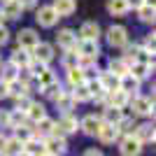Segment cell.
<instances>
[{
    "label": "cell",
    "instance_id": "obj_1",
    "mask_svg": "<svg viewBox=\"0 0 156 156\" xmlns=\"http://www.w3.org/2000/svg\"><path fill=\"white\" fill-rule=\"evenodd\" d=\"M65 149H68L65 137H61V135H49V137H44V151H47L49 156H61Z\"/></svg>",
    "mask_w": 156,
    "mask_h": 156
},
{
    "label": "cell",
    "instance_id": "obj_2",
    "mask_svg": "<svg viewBox=\"0 0 156 156\" xmlns=\"http://www.w3.org/2000/svg\"><path fill=\"white\" fill-rule=\"evenodd\" d=\"M16 40H19V49H26V51H33V49H35V44L40 42L37 33L33 30V28H23V30H19Z\"/></svg>",
    "mask_w": 156,
    "mask_h": 156
},
{
    "label": "cell",
    "instance_id": "obj_3",
    "mask_svg": "<svg viewBox=\"0 0 156 156\" xmlns=\"http://www.w3.org/2000/svg\"><path fill=\"white\" fill-rule=\"evenodd\" d=\"M119 151H121V156H140L142 154V144L135 140V135H124Z\"/></svg>",
    "mask_w": 156,
    "mask_h": 156
},
{
    "label": "cell",
    "instance_id": "obj_4",
    "mask_svg": "<svg viewBox=\"0 0 156 156\" xmlns=\"http://www.w3.org/2000/svg\"><path fill=\"white\" fill-rule=\"evenodd\" d=\"M107 42L112 47H124L128 42V33L124 26H110L107 28Z\"/></svg>",
    "mask_w": 156,
    "mask_h": 156
},
{
    "label": "cell",
    "instance_id": "obj_5",
    "mask_svg": "<svg viewBox=\"0 0 156 156\" xmlns=\"http://www.w3.org/2000/svg\"><path fill=\"white\" fill-rule=\"evenodd\" d=\"M56 42H58V47H63L65 51L77 49V35H75V30H70V28H63V30H58V35H56Z\"/></svg>",
    "mask_w": 156,
    "mask_h": 156
},
{
    "label": "cell",
    "instance_id": "obj_6",
    "mask_svg": "<svg viewBox=\"0 0 156 156\" xmlns=\"http://www.w3.org/2000/svg\"><path fill=\"white\" fill-rule=\"evenodd\" d=\"M33 56H35V61L42 65H47L49 61L54 58V47L49 44V42H37L35 44V49H33Z\"/></svg>",
    "mask_w": 156,
    "mask_h": 156
},
{
    "label": "cell",
    "instance_id": "obj_7",
    "mask_svg": "<svg viewBox=\"0 0 156 156\" xmlns=\"http://www.w3.org/2000/svg\"><path fill=\"white\" fill-rule=\"evenodd\" d=\"M77 54H79V58H89V61H96L98 58V42H93V40H82L79 42V49H77Z\"/></svg>",
    "mask_w": 156,
    "mask_h": 156
},
{
    "label": "cell",
    "instance_id": "obj_8",
    "mask_svg": "<svg viewBox=\"0 0 156 156\" xmlns=\"http://www.w3.org/2000/svg\"><path fill=\"white\" fill-rule=\"evenodd\" d=\"M100 126H103V121H100V117H96V114H86V117L79 121V128L84 130L86 135H98Z\"/></svg>",
    "mask_w": 156,
    "mask_h": 156
},
{
    "label": "cell",
    "instance_id": "obj_9",
    "mask_svg": "<svg viewBox=\"0 0 156 156\" xmlns=\"http://www.w3.org/2000/svg\"><path fill=\"white\" fill-rule=\"evenodd\" d=\"M37 23L40 26H44V28H51L56 21H58V14L54 12V7H40L37 9Z\"/></svg>",
    "mask_w": 156,
    "mask_h": 156
},
{
    "label": "cell",
    "instance_id": "obj_10",
    "mask_svg": "<svg viewBox=\"0 0 156 156\" xmlns=\"http://www.w3.org/2000/svg\"><path fill=\"white\" fill-rule=\"evenodd\" d=\"M98 140L105 144H114L119 140V128L112 124H103L100 126V130H98Z\"/></svg>",
    "mask_w": 156,
    "mask_h": 156
},
{
    "label": "cell",
    "instance_id": "obj_11",
    "mask_svg": "<svg viewBox=\"0 0 156 156\" xmlns=\"http://www.w3.org/2000/svg\"><path fill=\"white\" fill-rule=\"evenodd\" d=\"M54 126H56V121H54V119H49V117L40 119L37 124H35V130H33V135H35V137L40 135V140H44V137H49V135L54 133Z\"/></svg>",
    "mask_w": 156,
    "mask_h": 156
},
{
    "label": "cell",
    "instance_id": "obj_12",
    "mask_svg": "<svg viewBox=\"0 0 156 156\" xmlns=\"http://www.w3.org/2000/svg\"><path fill=\"white\" fill-rule=\"evenodd\" d=\"M54 12L58 14V19L61 16H70L75 9H77V2L75 0H54Z\"/></svg>",
    "mask_w": 156,
    "mask_h": 156
},
{
    "label": "cell",
    "instance_id": "obj_13",
    "mask_svg": "<svg viewBox=\"0 0 156 156\" xmlns=\"http://www.w3.org/2000/svg\"><path fill=\"white\" fill-rule=\"evenodd\" d=\"M133 112L135 114H154V96L151 98H135L133 100Z\"/></svg>",
    "mask_w": 156,
    "mask_h": 156
},
{
    "label": "cell",
    "instance_id": "obj_14",
    "mask_svg": "<svg viewBox=\"0 0 156 156\" xmlns=\"http://www.w3.org/2000/svg\"><path fill=\"white\" fill-rule=\"evenodd\" d=\"M121 119H124V110H119V107H110V105H107V107L103 110V117H100V121H103V124L117 126Z\"/></svg>",
    "mask_w": 156,
    "mask_h": 156
},
{
    "label": "cell",
    "instance_id": "obj_15",
    "mask_svg": "<svg viewBox=\"0 0 156 156\" xmlns=\"http://www.w3.org/2000/svg\"><path fill=\"white\" fill-rule=\"evenodd\" d=\"M135 140H137L140 144H144V142H154V126H151V124L135 126Z\"/></svg>",
    "mask_w": 156,
    "mask_h": 156
},
{
    "label": "cell",
    "instance_id": "obj_16",
    "mask_svg": "<svg viewBox=\"0 0 156 156\" xmlns=\"http://www.w3.org/2000/svg\"><path fill=\"white\" fill-rule=\"evenodd\" d=\"M79 35H82V40H93V42H98L100 28H98L96 21H86V23H82V28H79Z\"/></svg>",
    "mask_w": 156,
    "mask_h": 156
},
{
    "label": "cell",
    "instance_id": "obj_17",
    "mask_svg": "<svg viewBox=\"0 0 156 156\" xmlns=\"http://www.w3.org/2000/svg\"><path fill=\"white\" fill-rule=\"evenodd\" d=\"M44 117H47V110L42 103H30V107L26 110V119L30 124H37L40 119H44Z\"/></svg>",
    "mask_w": 156,
    "mask_h": 156
},
{
    "label": "cell",
    "instance_id": "obj_18",
    "mask_svg": "<svg viewBox=\"0 0 156 156\" xmlns=\"http://www.w3.org/2000/svg\"><path fill=\"white\" fill-rule=\"evenodd\" d=\"M98 82H100V86H103V89H105L107 93H112V91H119V77H114L112 72H100Z\"/></svg>",
    "mask_w": 156,
    "mask_h": 156
},
{
    "label": "cell",
    "instance_id": "obj_19",
    "mask_svg": "<svg viewBox=\"0 0 156 156\" xmlns=\"http://www.w3.org/2000/svg\"><path fill=\"white\" fill-rule=\"evenodd\" d=\"M23 151H28L30 156L47 154V151H44V140H40V137H30L28 142H23Z\"/></svg>",
    "mask_w": 156,
    "mask_h": 156
},
{
    "label": "cell",
    "instance_id": "obj_20",
    "mask_svg": "<svg viewBox=\"0 0 156 156\" xmlns=\"http://www.w3.org/2000/svg\"><path fill=\"white\" fill-rule=\"evenodd\" d=\"M0 12H2L5 19H19L23 9H21L19 0H9V2H2V9H0Z\"/></svg>",
    "mask_w": 156,
    "mask_h": 156
},
{
    "label": "cell",
    "instance_id": "obj_21",
    "mask_svg": "<svg viewBox=\"0 0 156 156\" xmlns=\"http://www.w3.org/2000/svg\"><path fill=\"white\" fill-rule=\"evenodd\" d=\"M23 151V142H19L16 137H7L5 140V147H2V151L0 154H5V156H16V154H21Z\"/></svg>",
    "mask_w": 156,
    "mask_h": 156
},
{
    "label": "cell",
    "instance_id": "obj_22",
    "mask_svg": "<svg viewBox=\"0 0 156 156\" xmlns=\"http://www.w3.org/2000/svg\"><path fill=\"white\" fill-rule=\"evenodd\" d=\"M30 61H33V56L26 51V49H14L12 61H9V63L16 65V68H28V65H30Z\"/></svg>",
    "mask_w": 156,
    "mask_h": 156
},
{
    "label": "cell",
    "instance_id": "obj_23",
    "mask_svg": "<svg viewBox=\"0 0 156 156\" xmlns=\"http://www.w3.org/2000/svg\"><path fill=\"white\" fill-rule=\"evenodd\" d=\"M137 89H140V82H137L135 77H130V75H126V77L119 79V91H124L126 96H130V93H135Z\"/></svg>",
    "mask_w": 156,
    "mask_h": 156
},
{
    "label": "cell",
    "instance_id": "obj_24",
    "mask_svg": "<svg viewBox=\"0 0 156 156\" xmlns=\"http://www.w3.org/2000/svg\"><path fill=\"white\" fill-rule=\"evenodd\" d=\"M56 107H58V110L63 112V114H70V112H72V107H75V100H72V96L63 91L58 98H56Z\"/></svg>",
    "mask_w": 156,
    "mask_h": 156
},
{
    "label": "cell",
    "instance_id": "obj_25",
    "mask_svg": "<svg viewBox=\"0 0 156 156\" xmlns=\"http://www.w3.org/2000/svg\"><path fill=\"white\" fill-rule=\"evenodd\" d=\"M107 12L114 16H124L128 12V2L126 0H107Z\"/></svg>",
    "mask_w": 156,
    "mask_h": 156
},
{
    "label": "cell",
    "instance_id": "obj_26",
    "mask_svg": "<svg viewBox=\"0 0 156 156\" xmlns=\"http://www.w3.org/2000/svg\"><path fill=\"white\" fill-rule=\"evenodd\" d=\"M110 72L114 75V77H119V79L126 77V75H128V63H126L124 58H117V61L112 58V63H110Z\"/></svg>",
    "mask_w": 156,
    "mask_h": 156
},
{
    "label": "cell",
    "instance_id": "obj_27",
    "mask_svg": "<svg viewBox=\"0 0 156 156\" xmlns=\"http://www.w3.org/2000/svg\"><path fill=\"white\" fill-rule=\"evenodd\" d=\"M72 100L75 103H86L89 98H91V93H89V89H86V82L84 84H77V86H72Z\"/></svg>",
    "mask_w": 156,
    "mask_h": 156
},
{
    "label": "cell",
    "instance_id": "obj_28",
    "mask_svg": "<svg viewBox=\"0 0 156 156\" xmlns=\"http://www.w3.org/2000/svg\"><path fill=\"white\" fill-rule=\"evenodd\" d=\"M86 89H89L91 98H96V100H105V96H107V91H105L103 86H100V82H98V79H91V82H86Z\"/></svg>",
    "mask_w": 156,
    "mask_h": 156
},
{
    "label": "cell",
    "instance_id": "obj_29",
    "mask_svg": "<svg viewBox=\"0 0 156 156\" xmlns=\"http://www.w3.org/2000/svg\"><path fill=\"white\" fill-rule=\"evenodd\" d=\"M26 93H28V86L21 84L19 79H14V82H9V84H7V96L21 98V96H26Z\"/></svg>",
    "mask_w": 156,
    "mask_h": 156
},
{
    "label": "cell",
    "instance_id": "obj_30",
    "mask_svg": "<svg viewBox=\"0 0 156 156\" xmlns=\"http://www.w3.org/2000/svg\"><path fill=\"white\" fill-rule=\"evenodd\" d=\"M26 121H28V119H26V114H23V112H16V110H14V112H9L7 128H14V130H16V128H21V126L26 124Z\"/></svg>",
    "mask_w": 156,
    "mask_h": 156
},
{
    "label": "cell",
    "instance_id": "obj_31",
    "mask_svg": "<svg viewBox=\"0 0 156 156\" xmlns=\"http://www.w3.org/2000/svg\"><path fill=\"white\" fill-rule=\"evenodd\" d=\"M68 82H70L72 86H77V84H84L86 82V77H84V72H82V68H70L68 70Z\"/></svg>",
    "mask_w": 156,
    "mask_h": 156
},
{
    "label": "cell",
    "instance_id": "obj_32",
    "mask_svg": "<svg viewBox=\"0 0 156 156\" xmlns=\"http://www.w3.org/2000/svg\"><path fill=\"white\" fill-rule=\"evenodd\" d=\"M42 89H44V96L47 98H51V100H56V98L61 96V84H58V79H56V82H51V84H47V86H42Z\"/></svg>",
    "mask_w": 156,
    "mask_h": 156
},
{
    "label": "cell",
    "instance_id": "obj_33",
    "mask_svg": "<svg viewBox=\"0 0 156 156\" xmlns=\"http://www.w3.org/2000/svg\"><path fill=\"white\" fill-rule=\"evenodd\" d=\"M137 63H144V65H151L154 68V51H149V49H140L135 56Z\"/></svg>",
    "mask_w": 156,
    "mask_h": 156
},
{
    "label": "cell",
    "instance_id": "obj_34",
    "mask_svg": "<svg viewBox=\"0 0 156 156\" xmlns=\"http://www.w3.org/2000/svg\"><path fill=\"white\" fill-rule=\"evenodd\" d=\"M63 65L68 68V70L79 65V54H77V49H72V51H68V54L63 56Z\"/></svg>",
    "mask_w": 156,
    "mask_h": 156
},
{
    "label": "cell",
    "instance_id": "obj_35",
    "mask_svg": "<svg viewBox=\"0 0 156 156\" xmlns=\"http://www.w3.org/2000/svg\"><path fill=\"white\" fill-rule=\"evenodd\" d=\"M137 14H140V19H142V21L151 23V21H154V5H147V2H144V5L137 9Z\"/></svg>",
    "mask_w": 156,
    "mask_h": 156
},
{
    "label": "cell",
    "instance_id": "obj_36",
    "mask_svg": "<svg viewBox=\"0 0 156 156\" xmlns=\"http://www.w3.org/2000/svg\"><path fill=\"white\" fill-rule=\"evenodd\" d=\"M16 77H19V68H16V65H12V63H7V65H5V77H2V82H5V84H9V82H14Z\"/></svg>",
    "mask_w": 156,
    "mask_h": 156
},
{
    "label": "cell",
    "instance_id": "obj_37",
    "mask_svg": "<svg viewBox=\"0 0 156 156\" xmlns=\"http://www.w3.org/2000/svg\"><path fill=\"white\" fill-rule=\"evenodd\" d=\"M51 82H56V75H54V70H49V68L37 75V84L40 86H47V84H51Z\"/></svg>",
    "mask_w": 156,
    "mask_h": 156
},
{
    "label": "cell",
    "instance_id": "obj_38",
    "mask_svg": "<svg viewBox=\"0 0 156 156\" xmlns=\"http://www.w3.org/2000/svg\"><path fill=\"white\" fill-rule=\"evenodd\" d=\"M14 137H16L19 142H28V140H30V137H35V135H33V130H30V128L21 126V128H16V130H14Z\"/></svg>",
    "mask_w": 156,
    "mask_h": 156
},
{
    "label": "cell",
    "instance_id": "obj_39",
    "mask_svg": "<svg viewBox=\"0 0 156 156\" xmlns=\"http://www.w3.org/2000/svg\"><path fill=\"white\" fill-rule=\"evenodd\" d=\"M30 103H33V100H28L26 96L16 98V112H23V114H26V110H28V107H30Z\"/></svg>",
    "mask_w": 156,
    "mask_h": 156
},
{
    "label": "cell",
    "instance_id": "obj_40",
    "mask_svg": "<svg viewBox=\"0 0 156 156\" xmlns=\"http://www.w3.org/2000/svg\"><path fill=\"white\" fill-rule=\"evenodd\" d=\"M7 40H9V33H7V28L0 23V44H5Z\"/></svg>",
    "mask_w": 156,
    "mask_h": 156
},
{
    "label": "cell",
    "instance_id": "obj_41",
    "mask_svg": "<svg viewBox=\"0 0 156 156\" xmlns=\"http://www.w3.org/2000/svg\"><path fill=\"white\" fill-rule=\"evenodd\" d=\"M126 2H128V9H130V7H135V9H140V7L144 5V0H126Z\"/></svg>",
    "mask_w": 156,
    "mask_h": 156
},
{
    "label": "cell",
    "instance_id": "obj_42",
    "mask_svg": "<svg viewBox=\"0 0 156 156\" xmlns=\"http://www.w3.org/2000/svg\"><path fill=\"white\" fill-rule=\"evenodd\" d=\"M7 121H9V112L0 110V126H7Z\"/></svg>",
    "mask_w": 156,
    "mask_h": 156
},
{
    "label": "cell",
    "instance_id": "obj_43",
    "mask_svg": "<svg viewBox=\"0 0 156 156\" xmlns=\"http://www.w3.org/2000/svg\"><path fill=\"white\" fill-rule=\"evenodd\" d=\"M144 44H147V49H149V51H154V35H147Z\"/></svg>",
    "mask_w": 156,
    "mask_h": 156
},
{
    "label": "cell",
    "instance_id": "obj_44",
    "mask_svg": "<svg viewBox=\"0 0 156 156\" xmlns=\"http://www.w3.org/2000/svg\"><path fill=\"white\" fill-rule=\"evenodd\" d=\"M19 5H21V9H26V7H33V5H35V0H19Z\"/></svg>",
    "mask_w": 156,
    "mask_h": 156
},
{
    "label": "cell",
    "instance_id": "obj_45",
    "mask_svg": "<svg viewBox=\"0 0 156 156\" xmlns=\"http://www.w3.org/2000/svg\"><path fill=\"white\" fill-rule=\"evenodd\" d=\"M5 96H7V84L2 82V79H0V100H2Z\"/></svg>",
    "mask_w": 156,
    "mask_h": 156
},
{
    "label": "cell",
    "instance_id": "obj_46",
    "mask_svg": "<svg viewBox=\"0 0 156 156\" xmlns=\"http://www.w3.org/2000/svg\"><path fill=\"white\" fill-rule=\"evenodd\" d=\"M84 156H103V151H98V149H86Z\"/></svg>",
    "mask_w": 156,
    "mask_h": 156
},
{
    "label": "cell",
    "instance_id": "obj_47",
    "mask_svg": "<svg viewBox=\"0 0 156 156\" xmlns=\"http://www.w3.org/2000/svg\"><path fill=\"white\" fill-rule=\"evenodd\" d=\"M5 140H7L5 135H0V151H2V147H5Z\"/></svg>",
    "mask_w": 156,
    "mask_h": 156
},
{
    "label": "cell",
    "instance_id": "obj_48",
    "mask_svg": "<svg viewBox=\"0 0 156 156\" xmlns=\"http://www.w3.org/2000/svg\"><path fill=\"white\" fill-rule=\"evenodd\" d=\"M16 156H30V154H28V151H21V154H16Z\"/></svg>",
    "mask_w": 156,
    "mask_h": 156
},
{
    "label": "cell",
    "instance_id": "obj_49",
    "mask_svg": "<svg viewBox=\"0 0 156 156\" xmlns=\"http://www.w3.org/2000/svg\"><path fill=\"white\" fill-rule=\"evenodd\" d=\"M2 19H5V16H2V12H0V23H2Z\"/></svg>",
    "mask_w": 156,
    "mask_h": 156
},
{
    "label": "cell",
    "instance_id": "obj_50",
    "mask_svg": "<svg viewBox=\"0 0 156 156\" xmlns=\"http://www.w3.org/2000/svg\"><path fill=\"white\" fill-rule=\"evenodd\" d=\"M2 2H9V0H2Z\"/></svg>",
    "mask_w": 156,
    "mask_h": 156
},
{
    "label": "cell",
    "instance_id": "obj_51",
    "mask_svg": "<svg viewBox=\"0 0 156 156\" xmlns=\"http://www.w3.org/2000/svg\"><path fill=\"white\" fill-rule=\"evenodd\" d=\"M42 156H49V154H42Z\"/></svg>",
    "mask_w": 156,
    "mask_h": 156
},
{
    "label": "cell",
    "instance_id": "obj_52",
    "mask_svg": "<svg viewBox=\"0 0 156 156\" xmlns=\"http://www.w3.org/2000/svg\"><path fill=\"white\" fill-rule=\"evenodd\" d=\"M0 156H5V154H0Z\"/></svg>",
    "mask_w": 156,
    "mask_h": 156
}]
</instances>
